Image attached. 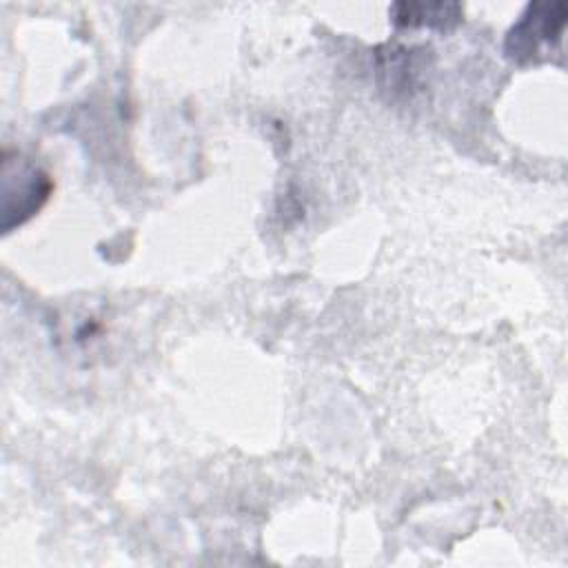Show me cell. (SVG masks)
Instances as JSON below:
<instances>
[{
    "mask_svg": "<svg viewBox=\"0 0 568 568\" xmlns=\"http://www.w3.org/2000/svg\"><path fill=\"white\" fill-rule=\"evenodd\" d=\"M53 184L29 158L4 149L2 155V231L27 222L49 197Z\"/></svg>",
    "mask_w": 568,
    "mask_h": 568,
    "instance_id": "1",
    "label": "cell"
},
{
    "mask_svg": "<svg viewBox=\"0 0 568 568\" xmlns=\"http://www.w3.org/2000/svg\"><path fill=\"white\" fill-rule=\"evenodd\" d=\"M568 7L564 2H532L506 36L504 51L517 64L532 62L548 53L566 24Z\"/></svg>",
    "mask_w": 568,
    "mask_h": 568,
    "instance_id": "2",
    "label": "cell"
},
{
    "mask_svg": "<svg viewBox=\"0 0 568 568\" xmlns=\"http://www.w3.org/2000/svg\"><path fill=\"white\" fill-rule=\"evenodd\" d=\"M464 16L457 2H397L390 7V20L399 29H453Z\"/></svg>",
    "mask_w": 568,
    "mask_h": 568,
    "instance_id": "3",
    "label": "cell"
},
{
    "mask_svg": "<svg viewBox=\"0 0 568 568\" xmlns=\"http://www.w3.org/2000/svg\"><path fill=\"white\" fill-rule=\"evenodd\" d=\"M424 49H404V47H386L377 51V71L384 80V89L393 91H408L415 89L422 71L426 69Z\"/></svg>",
    "mask_w": 568,
    "mask_h": 568,
    "instance_id": "4",
    "label": "cell"
}]
</instances>
